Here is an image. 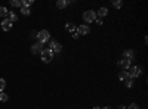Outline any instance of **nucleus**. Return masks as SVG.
<instances>
[{
	"instance_id": "nucleus-1",
	"label": "nucleus",
	"mask_w": 148,
	"mask_h": 109,
	"mask_svg": "<svg viewBox=\"0 0 148 109\" xmlns=\"http://www.w3.org/2000/svg\"><path fill=\"white\" fill-rule=\"evenodd\" d=\"M49 39H51V32L47 30H42V31L37 32V40H39V43L45 44L46 41H49Z\"/></svg>"
},
{
	"instance_id": "nucleus-2",
	"label": "nucleus",
	"mask_w": 148,
	"mask_h": 109,
	"mask_svg": "<svg viewBox=\"0 0 148 109\" xmlns=\"http://www.w3.org/2000/svg\"><path fill=\"white\" fill-rule=\"evenodd\" d=\"M40 55H42V60H43L45 64H49L53 59V52L51 49H43Z\"/></svg>"
},
{
	"instance_id": "nucleus-3",
	"label": "nucleus",
	"mask_w": 148,
	"mask_h": 109,
	"mask_svg": "<svg viewBox=\"0 0 148 109\" xmlns=\"http://www.w3.org/2000/svg\"><path fill=\"white\" fill-rule=\"evenodd\" d=\"M95 19H96V12H93V10H86L83 14V21L84 22L92 24V22H95Z\"/></svg>"
},
{
	"instance_id": "nucleus-4",
	"label": "nucleus",
	"mask_w": 148,
	"mask_h": 109,
	"mask_svg": "<svg viewBox=\"0 0 148 109\" xmlns=\"http://www.w3.org/2000/svg\"><path fill=\"white\" fill-rule=\"evenodd\" d=\"M126 72H127L129 78L132 80V78H136V77H139V75H141V68H139V66H130Z\"/></svg>"
},
{
	"instance_id": "nucleus-5",
	"label": "nucleus",
	"mask_w": 148,
	"mask_h": 109,
	"mask_svg": "<svg viewBox=\"0 0 148 109\" xmlns=\"http://www.w3.org/2000/svg\"><path fill=\"white\" fill-rule=\"evenodd\" d=\"M76 32H77L79 35H88V34L90 32V28H89L88 25H84V24H82V25H79V27L76 28Z\"/></svg>"
},
{
	"instance_id": "nucleus-6",
	"label": "nucleus",
	"mask_w": 148,
	"mask_h": 109,
	"mask_svg": "<svg viewBox=\"0 0 148 109\" xmlns=\"http://www.w3.org/2000/svg\"><path fill=\"white\" fill-rule=\"evenodd\" d=\"M130 62L132 60H129V59H126V58H123V59H120L119 60V66L121 68V69H125V71H127L132 65H130Z\"/></svg>"
},
{
	"instance_id": "nucleus-7",
	"label": "nucleus",
	"mask_w": 148,
	"mask_h": 109,
	"mask_svg": "<svg viewBox=\"0 0 148 109\" xmlns=\"http://www.w3.org/2000/svg\"><path fill=\"white\" fill-rule=\"evenodd\" d=\"M51 50L55 53H59L61 50H62V44L61 43H58V41H51Z\"/></svg>"
},
{
	"instance_id": "nucleus-8",
	"label": "nucleus",
	"mask_w": 148,
	"mask_h": 109,
	"mask_svg": "<svg viewBox=\"0 0 148 109\" xmlns=\"http://www.w3.org/2000/svg\"><path fill=\"white\" fill-rule=\"evenodd\" d=\"M42 50H43V44H42V43H37V44H33V47H31V52H33V55H37V53H42Z\"/></svg>"
},
{
	"instance_id": "nucleus-9",
	"label": "nucleus",
	"mask_w": 148,
	"mask_h": 109,
	"mask_svg": "<svg viewBox=\"0 0 148 109\" xmlns=\"http://www.w3.org/2000/svg\"><path fill=\"white\" fill-rule=\"evenodd\" d=\"M12 25H14V24H12L9 19H3V22H2V30H3V31H9V30L12 28Z\"/></svg>"
},
{
	"instance_id": "nucleus-10",
	"label": "nucleus",
	"mask_w": 148,
	"mask_h": 109,
	"mask_svg": "<svg viewBox=\"0 0 148 109\" xmlns=\"http://www.w3.org/2000/svg\"><path fill=\"white\" fill-rule=\"evenodd\" d=\"M108 15V9L107 7H99V10L96 12V18H104V16H107Z\"/></svg>"
},
{
	"instance_id": "nucleus-11",
	"label": "nucleus",
	"mask_w": 148,
	"mask_h": 109,
	"mask_svg": "<svg viewBox=\"0 0 148 109\" xmlns=\"http://www.w3.org/2000/svg\"><path fill=\"white\" fill-rule=\"evenodd\" d=\"M123 58H126L129 60H133V58H135L133 50H125V52H123Z\"/></svg>"
},
{
	"instance_id": "nucleus-12",
	"label": "nucleus",
	"mask_w": 148,
	"mask_h": 109,
	"mask_svg": "<svg viewBox=\"0 0 148 109\" xmlns=\"http://www.w3.org/2000/svg\"><path fill=\"white\" fill-rule=\"evenodd\" d=\"M6 19H9L12 24H14V22H16L18 21V15L15 14V12H9V14H8V18Z\"/></svg>"
},
{
	"instance_id": "nucleus-13",
	"label": "nucleus",
	"mask_w": 148,
	"mask_h": 109,
	"mask_svg": "<svg viewBox=\"0 0 148 109\" xmlns=\"http://www.w3.org/2000/svg\"><path fill=\"white\" fill-rule=\"evenodd\" d=\"M119 80L126 83V81H127V80H130V78H129V75H127V72H126V71H121L120 74H119Z\"/></svg>"
},
{
	"instance_id": "nucleus-14",
	"label": "nucleus",
	"mask_w": 148,
	"mask_h": 109,
	"mask_svg": "<svg viewBox=\"0 0 148 109\" xmlns=\"http://www.w3.org/2000/svg\"><path fill=\"white\" fill-rule=\"evenodd\" d=\"M76 25H74L73 22H68V24H65V30L68 31V32H76Z\"/></svg>"
},
{
	"instance_id": "nucleus-15",
	"label": "nucleus",
	"mask_w": 148,
	"mask_h": 109,
	"mask_svg": "<svg viewBox=\"0 0 148 109\" xmlns=\"http://www.w3.org/2000/svg\"><path fill=\"white\" fill-rule=\"evenodd\" d=\"M67 5H68L67 0H58V2H56V7H58V9H64Z\"/></svg>"
},
{
	"instance_id": "nucleus-16",
	"label": "nucleus",
	"mask_w": 148,
	"mask_h": 109,
	"mask_svg": "<svg viewBox=\"0 0 148 109\" xmlns=\"http://www.w3.org/2000/svg\"><path fill=\"white\" fill-rule=\"evenodd\" d=\"M8 14H9L8 7H5V6H0V16H2V18H6V16H8Z\"/></svg>"
},
{
	"instance_id": "nucleus-17",
	"label": "nucleus",
	"mask_w": 148,
	"mask_h": 109,
	"mask_svg": "<svg viewBox=\"0 0 148 109\" xmlns=\"http://www.w3.org/2000/svg\"><path fill=\"white\" fill-rule=\"evenodd\" d=\"M21 14L24 15V16H30V14H31V10H30V7H21Z\"/></svg>"
},
{
	"instance_id": "nucleus-18",
	"label": "nucleus",
	"mask_w": 148,
	"mask_h": 109,
	"mask_svg": "<svg viewBox=\"0 0 148 109\" xmlns=\"http://www.w3.org/2000/svg\"><path fill=\"white\" fill-rule=\"evenodd\" d=\"M10 6L12 7H22V3H21V0H12Z\"/></svg>"
},
{
	"instance_id": "nucleus-19",
	"label": "nucleus",
	"mask_w": 148,
	"mask_h": 109,
	"mask_svg": "<svg viewBox=\"0 0 148 109\" xmlns=\"http://www.w3.org/2000/svg\"><path fill=\"white\" fill-rule=\"evenodd\" d=\"M113 6H114L116 9H121L123 2H121V0H114V2H113Z\"/></svg>"
},
{
	"instance_id": "nucleus-20",
	"label": "nucleus",
	"mask_w": 148,
	"mask_h": 109,
	"mask_svg": "<svg viewBox=\"0 0 148 109\" xmlns=\"http://www.w3.org/2000/svg\"><path fill=\"white\" fill-rule=\"evenodd\" d=\"M21 3H22L24 7H30L33 5V0H21Z\"/></svg>"
},
{
	"instance_id": "nucleus-21",
	"label": "nucleus",
	"mask_w": 148,
	"mask_h": 109,
	"mask_svg": "<svg viewBox=\"0 0 148 109\" xmlns=\"http://www.w3.org/2000/svg\"><path fill=\"white\" fill-rule=\"evenodd\" d=\"M5 89H6V81L3 78H0V93H3Z\"/></svg>"
},
{
	"instance_id": "nucleus-22",
	"label": "nucleus",
	"mask_w": 148,
	"mask_h": 109,
	"mask_svg": "<svg viewBox=\"0 0 148 109\" xmlns=\"http://www.w3.org/2000/svg\"><path fill=\"white\" fill-rule=\"evenodd\" d=\"M8 99H9V96L6 93H0V102H8Z\"/></svg>"
},
{
	"instance_id": "nucleus-23",
	"label": "nucleus",
	"mask_w": 148,
	"mask_h": 109,
	"mask_svg": "<svg viewBox=\"0 0 148 109\" xmlns=\"http://www.w3.org/2000/svg\"><path fill=\"white\" fill-rule=\"evenodd\" d=\"M126 109H139V105L138 103H130Z\"/></svg>"
},
{
	"instance_id": "nucleus-24",
	"label": "nucleus",
	"mask_w": 148,
	"mask_h": 109,
	"mask_svg": "<svg viewBox=\"0 0 148 109\" xmlns=\"http://www.w3.org/2000/svg\"><path fill=\"white\" fill-rule=\"evenodd\" d=\"M126 87H127V89H132V87H133V81H132V80H127V81H126Z\"/></svg>"
},
{
	"instance_id": "nucleus-25",
	"label": "nucleus",
	"mask_w": 148,
	"mask_h": 109,
	"mask_svg": "<svg viewBox=\"0 0 148 109\" xmlns=\"http://www.w3.org/2000/svg\"><path fill=\"white\" fill-rule=\"evenodd\" d=\"M95 22L98 24V25H102V19H101V18H96V19H95Z\"/></svg>"
},
{
	"instance_id": "nucleus-26",
	"label": "nucleus",
	"mask_w": 148,
	"mask_h": 109,
	"mask_svg": "<svg viewBox=\"0 0 148 109\" xmlns=\"http://www.w3.org/2000/svg\"><path fill=\"white\" fill-rule=\"evenodd\" d=\"M79 37H80V35H79L77 32H73V39H74V40H77Z\"/></svg>"
},
{
	"instance_id": "nucleus-27",
	"label": "nucleus",
	"mask_w": 148,
	"mask_h": 109,
	"mask_svg": "<svg viewBox=\"0 0 148 109\" xmlns=\"http://www.w3.org/2000/svg\"><path fill=\"white\" fill-rule=\"evenodd\" d=\"M31 37H34V39H37V31H33V32H31Z\"/></svg>"
},
{
	"instance_id": "nucleus-28",
	"label": "nucleus",
	"mask_w": 148,
	"mask_h": 109,
	"mask_svg": "<svg viewBox=\"0 0 148 109\" xmlns=\"http://www.w3.org/2000/svg\"><path fill=\"white\" fill-rule=\"evenodd\" d=\"M119 109H126V106H125V105H120V106H119Z\"/></svg>"
},
{
	"instance_id": "nucleus-29",
	"label": "nucleus",
	"mask_w": 148,
	"mask_h": 109,
	"mask_svg": "<svg viewBox=\"0 0 148 109\" xmlns=\"http://www.w3.org/2000/svg\"><path fill=\"white\" fill-rule=\"evenodd\" d=\"M101 109H111L110 106H104V108H101Z\"/></svg>"
},
{
	"instance_id": "nucleus-30",
	"label": "nucleus",
	"mask_w": 148,
	"mask_h": 109,
	"mask_svg": "<svg viewBox=\"0 0 148 109\" xmlns=\"http://www.w3.org/2000/svg\"><path fill=\"white\" fill-rule=\"evenodd\" d=\"M93 109H101V108H99V106H95V108H93Z\"/></svg>"
}]
</instances>
